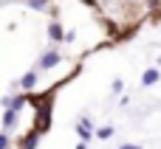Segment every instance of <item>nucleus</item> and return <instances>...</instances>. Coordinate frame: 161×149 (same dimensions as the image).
<instances>
[{
	"label": "nucleus",
	"mask_w": 161,
	"mask_h": 149,
	"mask_svg": "<svg viewBox=\"0 0 161 149\" xmlns=\"http://www.w3.org/2000/svg\"><path fill=\"white\" fill-rule=\"evenodd\" d=\"M62 62V56L57 54V51H45L42 56H40V70H51V68H57Z\"/></svg>",
	"instance_id": "obj_1"
},
{
	"label": "nucleus",
	"mask_w": 161,
	"mask_h": 149,
	"mask_svg": "<svg viewBox=\"0 0 161 149\" xmlns=\"http://www.w3.org/2000/svg\"><path fill=\"white\" fill-rule=\"evenodd\" d=\"M76 132L82 135V141H91V135H93V124H91L88 118H79V124H76Z\"/></svg>",
	"instance_id": "obj_2"
},
{
	"label": "nucleus",
	"mask_w": 161,
	"mask_h": 149,
	"mask_svg": "<svg viewBox=\"0 0 161 149\" xmlns=\"http://www.w3.org/2000/svg\"><path fill=\"white\" fill-rule=\"evenodd\" d=\"M25 101H28L25 96H20V99H11V96H6V99H3V107H11V110H17V113H20V110L25 107Z\"/></svg>",
	"instance_id": "obj_3"
},
{
	"label": "nucleus",
	"mask_w": 161,
	"mask_h": 149,
	"mask_svg": "<svg viewBox=\"0 0 161 149\" xmlns=\"http://www.w3.org/2000/svg\"><path fill=\"white\" fill-rule=\"evenodd\" d=\"M14 124H17V110L6 107V116H3V130H11Z\"/></svg>",
	"instance_id": "obj_4"
},
{
	"label": "nucleus",
	"mask_w": 161,
	"mask_h": 149,
	"mask_svg": "<svg viewBox=\"0 0 161 149\" xmlns=\"http://www.w3.org/2000/svg\"><path fill=\"white\" fill-rule=\"evenodd\" d=\"M158 79H161L158 70H156V68H150V70H144V76H142V85H144V87H150V85H156Z\"/></svg>",
	"instance_id": "obj_5"
},
{
	"label": "nucleus",
	"mask_w": 161,
	"mask_h": 149,
	"mask_svg": "<svg viewBox=\"0 0 161 149\" xmlns=\"http://www.w3.org/2000/svg\"><path fill=\"white\" fill-rule=\"evenodd\" d=\"M34 85H37V73H34V70H28V73L20 79V87H23V90H31Z\"/></svg>",
	"instance_id": "obj_6"
},
{
	"label": "nucleus",
	"mask_w": 161,
	"mask_h": 149,
	"mask_svg": "<svg viewBox=\"0 0 161 149\" xmlns=\"http://www.w3.org/2000/svg\"><path fill=\"white\" fill-rule=\"evenodd\" d=\"M48 37H51V39H65V34H62V28H59V23H57V20L48 25Z\"/></svg>",
	"instance_id": "obj_7"
},
{
	"label": "nucleus",
	"mask_w": 161,
	"mask_h": 149,
	"mask_svg": "<svg viewBox=\"0 0 161 149\" xmlns=\"http://www.w3.org/2000/svg\"><path fill=\"white\" fill-rule=\"evenodd\" d=\"M34 144H37V132L25 135V141H23V149H34Z\"/></svg>",
	"instance_id": "obj_8"
},
{
	"label": "nucleus",
	"mask_w": 161,
	"mask_h": 149,
	"mask_svg": "<svg viewBox=\"0 0 161 149\" xmlns=\"http://www.w3.org/2000/svg\"><path fill=\"white\" fill-rule=\"evenodd\" d=\"M96 135L105 141V138H110V135H113V127H102V130H96Z\"/></svg>",
	"instance_id": "obj_9"
},
{
	"label": "nucleus",
	"mask_w": 161,
	"mask_h": 149,
	"mask_svg": "<svg viewBox=\"0 0 161 149\" xmlns=\"http://www.w3.org/2000/svg\"><path fill=\"white\" fill-rule=\"evenodd\" d=\"M25 3H28L31 8H45V6H48V0H25Z\"/></svg>",
	"instance_id": "obj_10"
},
{
	"label": "nucleus",
	"mask_w": 161,
	"mask_h": 149,
	"mask_svg": "<svg viewBox=\"0 0 161 149\" xmlns=\"http://www.w3.org/2000/svg\"><path fill=\"white\" fill-rule=\"evenodd\" d=\"M76 149H88V141H82V144H76Z\"/></svg>",
	"instance_id": "obj_11"
},
{
	"label": "nucleus",
	"mask_w": 161,
	"mask_h": 149,
	"mask_svg": "<svg viewBox=\"0 0 161 149\" xmlns=\"http://www.w3.org/2000/svg\"><path fill=\"white\" fill-rule=\"evenodd\" d=\"M119 149H133V144H125V146H119Z\"/></svg>",
	"instance_id": "obj_12"
},
{
	"label": "nucleus",
	"mask_w": 161,
	"mask_h": 149,
	"mask_svg": "<svg viewBox=\"0 0 161 149\" xmlns=\"http://www.w3.org/2000/svg\"><path fill=\"white\" fill-rule=\"evenodd\" d=\"M133 149H142V146H133Z\"/></svg>",
	"instance_id": "obj_13"
}]
</instances>
